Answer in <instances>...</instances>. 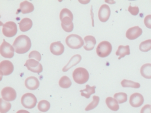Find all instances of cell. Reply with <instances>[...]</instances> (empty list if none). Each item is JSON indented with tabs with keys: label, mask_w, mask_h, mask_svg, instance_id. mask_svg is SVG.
<instances>
[{
	"label": "cell",
	"mask_w": 151,
	"mask_h": 113,
	"mask_svg": "<svg viewBox=\"0 0 151 113\" xmlns=\"http://www.w3.org/2000/svg\"><path fill=\"white\" fill-rule=\"evenodd\" d=\"M13 46L16 53L25 54L31 48V41L29 37L25 35H21L16 38Z\"/></svg>",
	"instance_id": "1"
},
{
	"label": "cell",
	"mask_w": 151,
	"mask_h": 113,
	"mask_svg": "<svg viewBox=\"0 0 151 113\" xmlns=\"http://www.w3.org/2000/svg\"><path fill=\"white\" fill-rule=\"evenodd\" d=\"M89 77L88 71L83 67L76 68L73 73V79L78 84H84L87 82L89 80Z\"/></svg>",
	"instance_id": "2"
},
{
	"label": "cell",
	"mask_w": 151,
	"mask_h": 113,
	"mask_svg": "<svg viewBox=\"0 0 151 113\" xmlns=\"http://www.w3.org/2000/svg\"><path fill=\"white\" fill-rule=\"evenodd\" d=\"M66 44L72 49H79L84 45L83 40L80 36L77 35H70L66 37Z\"/></svg>",
	"instance_id": "3"
},
{
	"label": "cell",
	"mask_w": 151,
	"mask_h": 113,
	"mask_svg": "<svg viewBox=\"0 0 151 113\" xmlns=\"http://www.w3.org/2000/svg\"><path fill=\"white\" fill-rule=\"evenodd\" d=\"M112 50V45L107 41H103L100 43L96 48L97 55L101 58L106 57L109 56Z\"/></svg>",
	"instance_id": "4"
},
{
	"label": "cell",
	"mask_w": 151,
	"mask_h": 113,
	"mask_svg": "<svg viewBox=\"0 0 151 113\" xmlns=\"http://www.w3.org/2000/svg\"><path fill=\"white\" fill-rule=\"evenodd\" d=\"M21 102L24 107L28 109H32L36 107L37 100L34 94L27 93L22 96Z\"/></svg>",
	"instance_id": "5"
},
{
	"label": "cell",
	"mask_w": 151,
	"mask_h": 113,
	"mask_svg": "<svg viewBox=\"0 0 151 113\" xmlns=\"http://www.w3.org/2000/svg\"><path fill=\"white\" fill-rule=\"evenodd\" d=\"M17 32V25L14 22H8L3 25L2 33L5 36L7 37H13L16 35Z\"/></svg>",
	"instance_id": "6"
},
{
	"label": "cell",
	"mask_w": 151,
	"mask_h": 113,
	"mask_svg": "<svg viewBox=\"0 0 151 113\" xmlns=\"http://www.w3.org/2000/svg\"><path fill=\"white\" fill-rule=\"evenodd\" d=\"M14 51H15L14 47L4 39L0 47V53L1 56L6 58H12L14 56Z\"/></svg>",
	"instance_id": "7"
},
{
	"label": "cell",
	"mask_w": 151,
	"mask_h": 113,
	"mask_svg": "<svg viewBox=\"0 0 151 113\" xmlns=\"http://www.w3.org/2000/svg\"><path fill=\"white\" fill-rule=\"evenodd\" d=\"M24 66L27 67L28 70L35 73H40L43 71L42 64L39 61L34 59L27 60Z\"/></svg>",
	"instance_id": "8"
},
{
	"label": "cell",
	"mask_w": 151,
	"mask_h": 113,
	"mask_svg": "<svg viewBox=\"0 0 151 113\" xmlns=\"http://www.w3.org/2000/svg\"><path fill=\"white\" fill-rule=\"evenodd\" d=\"M2 99L6 101H13L17 98L15 90L10 87H6L2 89L1 92Z\"/></svg>",
	"instance_id": "9"
},
{
	"label": "cell",
	"mask_w": 151,
	"mask_h": 113,
	"mask_svg": "<svg viewBox=\"0 0 151 113\" xmlns=\"http://www.w3.org/2000/svg\"><path fill=\"white\" fill-rule=\"evenodd\" d=\"M1 74L4 76L10 75L14 71L13 63L9 60H3L0 63Z\"/></svg>",
	"instance_id": "10"
},
{
	"label": "cell",
	"mask_w": 151,
	"mask_h": 113,
	"mask_svg": "<svg viewBox=\"0 0 151 113\" xmlns=\"http://www.w3.org/2000/svg\"><path fill=\"white\" fill-rule=\"evenodd\" d=\"M111 14L110 8L107 5H103L100 8L99 11V19L101 22L105 23L109 19Z\"/></svg>",
	"instance_id": "11"
},
{
	"label": "cell",
	"mask_w": 151,
	"mask_h": 113,
	"mask_svg": "<svg viewBox=\"0 0 151 113\" xmlns=\"http://www.w3.org/2000/svg\"><path fill=\"white\" fill-rule=\"evenodd\" d=\"M144 98L139 93H134L131 95L129 98V103L133 107H139L143 105Z\"/></svg>",
	"instance_id": "12"
},
{
	"label": "cell",
	"mask_w": 151,
	"mask_h": 113,
	"mask_svg": "<svg viewBox=\"0 0 151 113\" xmlns=\"http://www.w3.org/2000/svg\"><path fill=\"white\" fill-rule=\"evenodd\" d=\"M142 30L138 26L130 28L126 33V37L129 40H133L137 38L142 35Z\"/></svg>",
	"instance_id": "13"
},
{
	"label": "cell",
	"mask_w": 151,
	"mask_h": 113,
	"mask_svg": "<svg viewBox=\"0 0 151 113\" xmlns=\"http://www.w3.org/2000/svg\"><path fill=\"white\" fill-rule=\"evenodd\" d=\"M73 20V18L69 16H65L60 20L62 28L65 32L70 33L73 31L74 29Z\"/></svg>",
	"instance_id": "14"
},
{
	"label": "cell",
	"mask_w": 151,
	"mask_h": 113,
	"mask_svg": "<svg viewBox=\"0 0 151 113\" xmlns=\"http://www.w3.org/2000/svg\"><path fill=\"white\" fill-rule=\"evenodd\" d=\"M34 10V6L32 3L27 1L22 2L20 5V8L17 10V14L22 13L23 14H28L32 13Z\"/></svg>",
	"instance_id": "15"
},
{
	"label": "cell",
	"mask_w": 151,
	"mask_h": 113,
	"mask_svg": "<svg viewBox=\"0 0 151 113\" xmlns=\"http://www.w3.org/2000/svg\"><path fill=\"white\" fill-rule=\"evenodd\" d=\"M50 50L53 55L60 56L64 52V46L60 42H55L50 45Z\"/></svg>",
	"instance_id": "16"
},
{
	"label": "cell",
	"mask_w": 151,
	"mask_h": 113,
	"mask_svg": "<svg viewBox=\"0 0 151 113\" xmlns=\"http://www.w3.org/2000/svg\"><path fill=\"white\" fill-rule=\"evenodd\" d=\"M25 85L29 90H36L39 87V81L36 77L33 76L29 77L25 80Z\"/></svg>",
	"instance_id": "17"
},
{
	"label": "cell",
	"mask_w": 151,
	"mask_h": 113,
	"mask_svg": "<svg viewBox=\"0 0 151 113\" xmlns=\"http://www.w3.org/2000/svg\"><path fill=\"white\" fill-rule=\"evenodd\" d=\"M81 60H82V57L80 55L77 54V55L73 56L70 59L68 64L63 68V71L64 72L68 71L73 66L76 65L77 64L80 63Z\"/></svg>",
	"instance_id": "18"
},
{
	"label": "cell",
	"mask_w": 151,
	"mask_h": 113,
	"mask_svg": "<svg viewBox=\"0 0 151 113\" xmlns=\"http://www.w3.org/2000/svg\"><path fill=\"white\" fill-rule=\"evenodd\" d=\"M20 30L22 32H25L29 31L32 28L33 23L29 18L23 19L19 23Z\"/></svg>",
	"instance_id": "19"
},
{
	"label": "cell",
	"mask_w": 151,
	"mask_h": 113,
	"mask_svg": "<svg viewBox=\"0 0 151 113\" xmlns=\"http://www.w3.org/2000/svg\"><path fill=\"white\" fill-rule=\"evenodd\" d=\"M86 45L83 46L84 49L86 51L92 50L96 44V40L95 37L92 36H86L84 38Z\"/></svg>",
	"instance_id": "20"
},
{
	"label": "cell",
	"mask_w": 151,
	"mask_h": 113,
	"mask_svg": "<svg viewBox=\"0 0 151 113\" xmlns=\"http://www.w3.org/2000/svg\"><path fill=\"white\" fill-rule=\"evenodd\" d=\"M130 54V51L129 46L128 45L126 46L120 45L116 52V56H119L118 59H121L122 58L124 57L126 55H129Z\"/></svg>",
	"instance_id": "21"
},
{
	"label": "cell",
	"mask_w": 151,
	"mask_h": 113,
	"mask_svg": "<svg viewBox=\"0 0 151 113\" xmlns=\"http://www.w3.org/2000/svg\"><path fill=\"white\" fill-rule=\"evenodd\" d=\"M106 103L109 109L112 111H116L119 110V106L116 100L111 97H108L106 99Z\"/></svg>",
	"instance_id": "22"
},
{
	"label": "cell",
	"mask_w": 151,
	"mask_h": 113,
	"mask_svg": "<svg viewBox=\"0 0 151 113\" xmlns=\"http://www.w3.org/2000/svg\"><path fill=\"white\" fill-rule=\"evenodd\" d=\"M141 75L145 78L151 79V64L143 65L140 68Z\"/></svg>",
	"instance_id": "23"
},
{
	"label": "cell",
	"mask_w": 151,
	"mask_h": 113,
	"mask_svg": "<svg viewBox=\"0 0 151 113\" xmlns=\"http://www.w3.org/2000/svg\"><path fill=\"white\" fill-rule=\"evenodd\" d=\"M96 88L95 86L91 87L89 85H86V88L85 89L80 90L81 95L86 99H89L92 94L95 93Z\"/></svg>",
	"instance_id": "24"
},
{
	"label": "cell",
	"mask_w": 151,
	"mask_h": 113,
	"mask_svg": "<svg viewBox=\"0 0 151 113\" xmlns=\"http://www.w3.org/2000/svg\"><path fill=\"white\" fill-rule=\"evenodd\" d=\"M72 82L69 77L64 76L62 77L59 81V85L63 88H68L70 87Z\"/></svg>",
	"instance_id": "25"
},
{
	"label": "cell",
	"mask_w": 151,
	"mask_h": 113,
	"mask_svg": "<svg viewBox=\"0 0 151 113\" xmlns=\"http://www.w3.org/2000/svg\"><path fill=\"white\" fill-rule=\"evenodd\" d=\"M121 85L124 88L131 87L132 88H139L140 86L139 83L126 79H124L122 81Z\"/></svg>",
	"instance_id": "26"
},
{
	"label": "cell",
	"mask_w": 151,
	"mask_h": 113,
	"mask_svg": "<svg viewBox=\"0 0 151 113\" xmlns=\"http://www.w3.org/2000/svg\"><path fill=\"white\" fill-rule=\"evenodd\" d=\"M50 103L49 102L46 100H41L38 104V108L40 111L42 112H46L50 108Z\"/></svg>",
	"instance_id": "27"
},
{
	"label": "cell",
	"mask_w": 151,
	"mask_h": 113,
	"mask_svg": "<svg viewBox=\"0 0 151 113\" xmlns=\"http://www.w3.org/2000/svg\"><path fill=\"white\" fill-rule=\"evenodd\" d=\"M1 108H0V112L1 113H6L11 109V103L9 102H6L2 98H1Z\"/></svg>",
	"instance_id": "28"
},
{
	"label": "cell",
	"mask_w": 151,
	"mask_h": 113,
	"mask_svg": "<svg viewBox=\"0 0 151 113\" xmlns=\"http://www.w3.org/2000/svg\"><path fill=\"white\" fill-rule=\"evenodd\" d=\"M139 49L141 52H147L151 49V39L142 42L139 44Z\"/></svg>",
	"instance_id": "29"
},
{
	"label": "cell",
	"mask_w": 151,
	"mask_h": 113,
	"mask_svg": "<svg viewBox=\"0 0 151 113\" xmlns=\"http://www.w3.org/2000/svg\"><path fill=\"white\" fill-rule=\"evenodd\" d=\"M93 100L92 101L87 107H86V111H90V110L96 108L98 105H99V102L100 98L98 96L94 95L93 96Z\"/></svg>",
	"instance_id": "30"
},
{
	"label": "cell",
	"mask_w": 151,
	"mask_h": 113,
	"mask_svg": "<svg viewBox=\"0 0 151 113\" xmlns=\"http://www.w3.org/2000/svg\"><path fill=\"white\" fill-rule=\"evenodd\" d=\"M114 98L119 104L124 103L127 101V95L124 93H116L114 95Z\"/></svg>",
	"instance_id": "31"
},
{
	"label": "cell",
	"mask_w": 151,
	"mask_h": 113,
	"mask_svg": "<svg viewBox=\"0 0 151 113\" xmlns=\"http://www.w3.org/2000/svg\"><path fill=\"white\" fill-rule=\"evenodd\" d=\"M65 16H69V17L73 18V14L71 13V11L68 8H63L61 10L60 14V20H61Z\"/></svg>",
	"instance_id": "32"
},
{
	"label": "cell",
	"mask_w": 151,
	"mask_h": 113,
	"mask_svg": "<svg viewBox=\"0 0 151 113\" xmlns=\"http://www.w3.org/2000/svg\"><path fill=\"white\" fill-rule=\"evenodd\" d=\"M29 58L31 59H35L38 61H40L41 60V56L40 53L37 51H32L29 54Z\"/></svg>",
	"instance_id": "33"
},
{
	"label": "cell",
	"mask_w": 151,
	"mask_h": 113,
	"mask_svg": "<svg viewBox=\"0 0 151 113\" xmlns=\"http://www.w3.org/2000/svg\"><path fill=\"white\" fill-rule=\"evenodd\" d=\"M128 11L133 16H137L139 13V8L138 6L132 7L131 5L128 8Z\"/></svg>",
	"instance_id": "34"
},
{
	"label": "cell",
	"mask_w": 151,
	"mask_h": 113,
	"mask_svg": "<svg viewBox=\"0 0 151 113\" xmlns=\"http://www.w3.org/2000/svg\"><path fill=\"white\" fill-rule=\"evenodd\" d=\"M144 23L147 28L151 29V15H148L145 17Z\"/></svg>",
	"instance_id": "35"
},
{
	"label": "cell",
	"mask_w": 151,
	"mask_h": 113,
	"mask_svg": "<svg viewBox=\"0 0 151 113\" xmlns=\"http://www.w3.org/2000/svg\"><path fill=\"white\" fill-rule=\"evenodd\" d=\"M140 113H151V106L149 104L145 105L141 109Z\"/></svg>",
	"instance_id": "36"
},
{
	"label": "cell",
	"mask_w": 151,
	"mask_h": 113,
	"mask_svg": "<svg viewBox=\"0 0 151 113\" xmlns=\"http://www.w3.org/2000/svg\"><path fill=\"white\" fill-rule=\"evenodd\" d=\"M16 113H30L27 110H24V109H21L18 110Z\"/></svg>",
	"instance_id": "37"
}]
</instances>
